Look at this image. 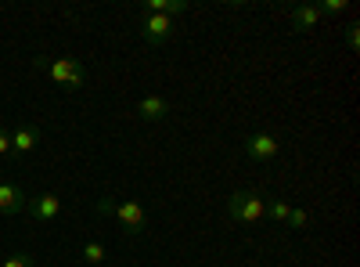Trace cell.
<instances>
[{"mask_svg":"<svg viewBox=\"0 0 360 267\" xmlns=\"http://www.w3.org/2000/svg\"><path fill=\"white\" fill-rule=\"evenodd\" d=\"M37 69H44L54 83L69 87V91H76V87L86 83V69L76 62V58H54V62H47V58H37Z\"/></svg>","mask_w":360,"mask_h":267,"instance_id":"obj_1","label":"cell"},{"mask_svg":"<svg viewBox=\"0 0 360 267\" xmlns=\"http://www.w3.org/2000/svg\"><path fill=\"white\" fill-rule=\"evenodd\" d=\"M227 213L238 221V224H256L266 217V202L256 195V192H234L227 199Z\"/></svg>","mask_w":360,"mask_h":267,"instance_id":"obj_2","label":"cell"},{"mask_svg":"<svg viewBox=\"0 0 360 267\" xmlns=\"http://www.w3.org/2000/svg\"><path fill=\"white\" fill-rule=\"evenodd\" d=\"M242 152H245L252 163H270V159L281 152V141H278L274 134L259 130V134H249V137L242 141Z\"/></svg>","mask_w":360,"mask_h":267,"instance_id":"obj_3","label":"cell"},{"mask_svg":"<svg viewBox=\"0 0 360 267\" xmlns=\"http://www.w3.org/2000/svg\"><path fill=\"white\" fill-rule=\"evenodd\" d=\"M112 217L123 224L127 235H144V228H148V217H144V206L141 202H115Z\"/></svg>","mask_w":360,"mask_h":267,"instance_id":"obj_4","label":"cell"},{"mask_svg":"<svg viewBox=\"0 0 360 267\" xmlns=\"http://www.w3.org/2000/svg\"><path fill=\"white\" fill-rule=\"evenodd\" d=\"M141 37H144V44L162 47V44L173 37V22H169L166 15H152V11H148V15L141 18Z\"/></svg>","mask_w":360,"mask_h":267,"instance_id":"obj_5","label":"cell"},{"mask_svg":"<svg viewBox=\"0 0 360 267\" xmlns=\"http://www.w3.org/2000/svg\"><path fill=\"white\" fill-rule=\"evenodd\" d=\"M25 213L40 221V224H51L58 213H62V199L58 195H37V199H25Z\"/></svg>","mask_w":360,"mask_h":267,"instance_id":"obj_6","label":"cell"},{"mask_svg":"<svg viewBox=\"0 0 360 267\" xmlns=\"http://www.w3.org/2000/svg\"><path fill=\"white\" fill-rule=\"evenodd\" d=\"M40 141H44V134H40L37 127L22 123V127L11 134V152H18V156H29V152H37V148H40Z\"/></svg>","mask_w":360,"mask_h":267,"instance_id":"obj_7","label":"cell"},{"mask_svg":"<svg viewBox=\"0 0 360 267\" xmlns=\"http://www.w3.org/2000/svg\"><path fill=\"white\" fill-rule=\"evenodd\" d=\"M137 116H141L144 123H159V120H166V116H169V101L159 98V94H148V98L137 101Z\"/></svg>","mask_w":360,"mask_h":267,"instance_id":"obj_8","label":"cell"},{"mask_svg":"<svg viewBox=\"0 0 360 267\" xmlns=\"http://www.w3.org/2000/svg\"><path fill=\"white\" fill-rule=\"evenodd\" d=\"M288 22H292L295 33H310V29L321 22V11H317L314 4H299V8L288 11Z\"/></svg>","mask_w":360,"mask_h":267,"instance_id":"obj_9","label":"cell"},{"mask_svg":"<svg viewBox=\"0 0 360 267\" xmlns=\"http://www.w3.org/2000/svg\"><path fill=\"white\" fill-rule=\"evenodd\" d=\"M25 210V192L18 185H0V213H22Z\"/></svg>","mask_w":360,"mask_h":267,"instance_id":"obj_10","label":"cell"},{"mask_svg":"<svg viewBox=\"0 0 360 267\" xmlns=\"http://www.w3.org/2000/svg\"><path fill=\"white\" fill-rule=\"evenodd\" d=\"M148 8H152V15H180V11H188L184 0H148Z\"/></svg>","mask_w":360,"mask_h":267,"instance_id":"obj_11","label":"cell"},{"mask_svg":"<svg viewBox=\"0 0 360 267\" xmlns=\"http://www.w3.org/2000/svg\"><path fill=\"white\" fill-rule=\"evenodd\" d=\"M288 213H292V206H288V202H281V199L266 202V217L274 221V224H288Z\"/></svg>","mask_w":360,"mask_h":267,"instance_id":"obj_12","label":"cell"},{"mask_svg":"<svg viewBox=\"0 0 360 267\" xmlns=\"http://www.w3.org/2000/svg\"><path fill=\"white\" fill-rule=\"evenodd\" d=\"M79 256H83L86 263H101V260H105V246H101V242H86Z\"/></svg>","mask_w":360,"mask_h":267,"instance_id":"obj_13","label":"cell"},{"mask_svg":"<svg viewBox=\"0 0 360 267\" xmlns=\"http://www.w3.org/2000/svg\"><path fill=\"white\" fill-rule=\"evenodd\" d=\"M307 224H310V213H307V210H292V213H288V228H292V231H303Z\"/></svg>","mask_w":360,"mask_h":267,"instance_id":"obj_14","label":"cell"},{"mask_svg":"<svg viewBox=\"0 0 360 267\" xmlns=\"http://www.w3.org/2000/svg\"><path fill=\"white\" fill-rule=\"evenodd\" d=\"M0 267H33V256L15 253V256H8V260H0Z\"/></svg>","mask_w":360,"mask_h":267,"instance_id":"obj_15","label":"cell"},{"mask_svg":"<svg viewBox=\"0 0 360 267\" xmlns=\"http://www.w3.org/2000/svg\"><path fill=\"white\" fill-rule=\"evenodd\" d=\"M11 156V130L4 127V120H0V159Z\"/></svg>","mask_w":360,"mask_h":267,"instance_id":"obj_16","label":"cell"},{"mask_svg":"<svg viewBox=\"0 0 360 267\" xmlns=\"http://www.w3.org/2000/svg\"><path fill=\"white\" fill-rule=\"evenodd\" d=\"M317 11H321V15H324V11H332V15H335V11H346V0H324Z\"/></svg>","mask_w":360,"mask_h":267,"instance_id":"obj_17","label":"cell"},{"mask_svg":"<svg viewBox=\"0 0 360 267\" xmlns=\"http://www.w3.org/2000/svg\"><path fill=\"white\" fill-rule=\"evenodd\" d=\"M356 29H360V25H349V29H346V44H349V47H356Z\"/></svg>","mask_w":360,"mask_h":267,"instance_id":"obj_18","label":"cell"}]
</instances>
